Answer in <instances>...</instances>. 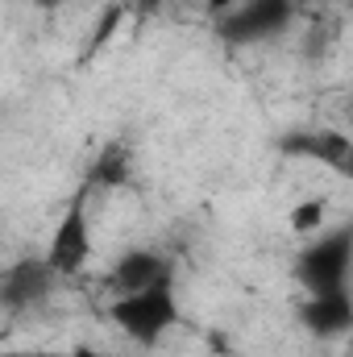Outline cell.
<instances>
[{
  "instance_id": "1",
  "label": "cell",
  "mask_w": 353,
  "mask_h": 357,
  "mask_svg": "<svg viewBox=\"0 0 353 357\" xmlns=\"http://www.w3.org/2000/svg\"><path fill=\"white\" fill-rule=\"evenodd\" d=\"M84 254H88V229H84V208L75 204V208L67 212V220L59 225V233H54L50 262H54V266H63V270H75Z\"/></svg>"
},
{
  "instance_id": "4",
  "label": "cell",
  "mask_w": 353,
  "mask_h": 357,
  "mask_svg": "<svg viewBox=\"0 0 353 357\" xmlns=\"http://www.w3.org/2000/svg\"><path fill=\"white\" fill-rule=\"evenodd\" d=\"M208 4H216V8H229V4H241V0H208Z\"/></svg>"
},
{
  "instance_id": "3",
  "label": "cell",
  "mask_w": 353,
  "mask_h": 357,
  "mask_svg": "<svg viewBox=\"0 0 353 357\" xmlns=\"http://www.w3.org/2000/svg\"><path fill=\"white\" fill-rule=\"evenodd\" d=\"M324 220H329V199H324V195L299 199V204L287 212V225H291V233H299V237L320 233V229H324Z\"/></svg>"
},
{
  "instance_id": "2",
  "label": "cell",
  "mask_w": 353,
  "mask_h": 357,
  "mask_svg": "<svg viewBox=\"0 0 353 357\" xmlns=\"http://www.w3.org/2000/svg\"><path fill=\"white\" fill-rule=\"evenodd\" d=\"M154 274H158V262H154L150 254H129V258L117 266V287H121V295H137V291L163 282V278H154Z\"/></svg>"
}]
</instances>
